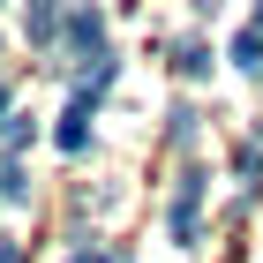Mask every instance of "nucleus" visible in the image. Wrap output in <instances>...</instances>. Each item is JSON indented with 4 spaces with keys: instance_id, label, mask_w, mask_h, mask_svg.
I'll return each mask as SVG.
<instances>
[{
    "instance_id": "f257e3e1",
    "label": "nucleus",
    "mask_w": 263,
    "mask_h": 263,
    "mask_svg": "<svg viewBox=\"0 0 263 263\" xmlns=\"http://www.w3.org/2000/svg\"><path fill=\"white\" fill-rule=\"evenodd\" d=\"M98 45H105V23H98V8H76V15H68V53H83V61H105Z\"/></svg>"
},
{
    "instance_id": "f03ea898",
    "label": "nucleus",
    "mask_w": 263,
    "mask_h": 263,
    "mask_svg": "<svg viewBox=\"0 0 263 263\" xmlns=\"http://www.w3.org/2000/svg\"><path fill=\"white\" fill-rule=\"evenodd\" d=\"M196 218H203V173H181V196H173V233L196 241Z\"/></svg>"
},
{
    "instance_id": "7ed1b4c3",
    "label": "nucleus",
    "mask_w": 263,
    "mask_h": 263,
    "mask_svg": "<svg viewBox=\"0 0 263 263\" xmlns=\"http://www.w3.org/2000/svg\"><path fill=\"white\" fill-rule=\"evenodd\" d=\"M53 30H61V8H53V0H30V38H53Z\"/></svg>"
},
{
    "instance_id": "20e7f679",
    "label": "nucleus",
    "mask_w": 263,
    "mask_h": 263,
    "mask_svg": "<svg viewBox=\"0 0 263 263\" xmlns=\"http://www.w3.org/2000/svg\"><path fill=\"white\" fill-rule=\"evenodd\" d=\"M233 61L256 76V68H263V30H241V38H233Z\"/></svg>"
},
{
    "instance_id": "39448f33",
    "label": "nucleus",
    "mask_w": 263,
    "mask_h": 263,
    "mask_svg": "<svg viewBox=\"0 0 263 263\" xmlns=\"http://www.w3.org/2000/svg\"><path fill=\"white\" fill-rule=\"evenodd\" d=\"M173 61H181V76H211V53H203V45H196V38H188V45H181V53H173Z\"/></svg>"
},
{
    "instance_id": "423d86ee",
    "label": "nucleus",
    "mask_w": 263,
    "mask_h": 263,
    "mask_svg": "<svg viewBox=\"0 0 263 263\" xmlns=\"http://www.w3.org/2000/svg\"><path fill=\"white\" fill-rule=\"evenodd\" d=\"M68 263H113V256H90V248H83V256H68Z\"/></svg>"
},
{
    "instance_id": "0eeeda50",
    "label": "nucleus",
    "mask_w": 263,
    "mask_h": 263,
    "mask_svg": "<svg viewBox=\"0 0 263 263\" xmlns=\"http://www.w3.org/2000/svg\"><path fill=\"white\" fill-rule=\"evenodd\" d=\"M256 30H263V0H256Z\"/></svg>"
},
{
    "instance_id": "6e6552de",
    "label": "nucleus",
    "mask_w": 263,
    "mask_h": 263,
    "mask_svg": "<svg viewBox=\"0 0 263 263\" xmlns=\"http://www.w3.org/2000/svg\"><path fill=\"white\" fill-rule=\"evenodd\" d=\"M196 8H218V0H196Z\"/></svg>"
},
{
    "instance_id": "1a4fd4ad",
    "label": "nucleus",
    "mask_w": 263,
    "mask_h": 263,
    "mask_svg": "<svg viewBox=\"0 0 263 263\" xmlns=\"http://www.w3.org/2000/svg\"><path fill=\"white\" fill-rule=\"evenodd\" d=\"M0 105H8V90H0Z\"/></svg>"
}]
</instances>
